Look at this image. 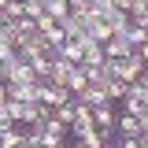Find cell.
<instances>
[{
    "instance_id": "6da1fadb",
    "label": "cell",
    "mask_w": 148,
    "mask_h": 148,
    "mask_svg": "<svg viewBox=\"0 0 148 148\" xmlns=\"http://www.w3.org/2000/svg\"><path fill=\"white\" fill-rule=\"evenodd\" d=\"M111 63H115V74H119L122 82H130V85H133V82H137V78L148 71V67H145V56L137 52V48H133L126 59H111Z\"/></svg>"
},
{
    "instance_id": "7a4b0ae2",
    "label": "cell",
    "mask_w": 148,
    "mask_h": 148,
    "mask_svg": "<svg viewBox=\"0 0 148 148\" xmlns=\"http://www.w3.org/2000/svg\"><path fill=\"white\" fill-rule=\"evenodd\" d=\"M8 82H41V78H37V71H34L30 59L11 56V59H8Z\"/></svg>"
},
{
    "instance_id": "3957f363",
    "label": "cell",
    "mask_w": 148,
    "mask_h": 148,
    "mask_svg": "<svg viewBox=\"0 0 148 148\" xmlns=\"http://www.w3.org/2000/svg\"><path fill=\"white\" fill-rule=\"evenodd\" d=\"M92 122L100 130H108V133H119V111H115V100H108V104H100V108H92Z\"/></svg>"
},
{
    "instance_id": "277c9868",
    "label": "cell",
    "mask_w": 148,
    "mask_h": 148,
    "mask_svg": "<svg viewBox=\"0 0 148 148\" xmlns=\"http://www.w3.org/2000/svg\"><path fill=\"white\" fill-rule=\"evenodd\" d=\"M130 52H133V45H130L126 34H115L111 41H104V56H108V59H126Z\"/></svg>"
},
{
    "instance_id": "5b68a950",
    "label": "cell",
    "mask_w": 148,
    "mask_h": 148,
    "mask_svg": "<svg viewBox=\"0 0 148 148\" xmlns=\"http://www.w3.org/2000/svg\"><path fill=\"white\" fill-rule=\"evenodd\" d=\"M119 137H141L145 133V122L137 119V115H130V111H119Z\"/></svg>"
},
{
    "instance_id": "8992f818",
    "label": "cell",
    "mask_w": 148,
    "mask_h": 148,
    "mask_svg": "<svg viewBox=\"0 0 148 148\" xmlns=\"http://www.w3.org/2000/svg\"><path fill=\"white\" fill-rule=\"evenodd\" d=\"M74 67H78V63L63 59V56L52 59V74H48V82H52V85H67V82H71V74H74Z\"/></svg>"
},
{
    "instance_id": "52a82bcc",
    "label": "cell",
    "mask_w": 148,
    "mask_h": 148,
    "mask_svg": "<svg viewBox=\"0 0 148 148\" xmlns=\"http://www.w3.org/2000/svg\"><path fill=\"white\" fill-rule=\"evenodd\" d=\"M85 41H89V37H85ZM85 41L67 37V45L59 48V52H63V59H71V63H85Z\"/></svg>"
},
{
    "instance_id": "ba28073f",
    "label": "cell",
    "mask_w": 148,
    "mask_h": 148,
    "mask_svg": "<svg viewBox=\"0 0 148 148\" xmlns=\"http://www.w3.org/2000/svg\"><path fill=\"white\" fill-rule=\"evenodd\" d=\"M22 141H26V126H22V122L0 133V148H22Z\"/></svg>"
},
{
    "instance_id": "9c48e42d",
    "label": "cell",
    "mask_w": 148,
    "mask_h": 148,
    "mask_svg": "<svg viewBox=\"0 0 148 148\" xmlns=\"http://www.w3.org/2000/svg\"><path fill=\"white\" fill-rule=\"evenodd\" d=\"M78 100H82V104H89V108H100V104H108L111 96H108V89H100V85H89V89L82 92Z\"/></svg>"
},
{
    "instance_id": "30bf717a",
    "label": "cell",
    "mask_w": 148,
    "mask_h": 148,
    "mask_svg": "<svg viewBox=\"0 0 148 148\" xmlns=\"http://www.w3.org/2000/svg\"><path fill=\"white\" fill-rule=\"evenodd\" d=\"M104 89H108V96L115 100V104H119V100H122V96L130 92V82H122L119 74H111V78H108V85H104Z\"/></svg>"
},
{
    "instance_id": "8fae6325",
    "label": "cell",
    "mask_w": 148,
    "mask_h": 148,
    "mask_svg": "<svg viewBox=\"0 0 148 148\" xmlns=\"http://www.w3.org/2000/svg\"><path fill=\"white\" fill-rule=\"evenodd\" d=\"M67 85H71V92H74V96H82V92L89 89V78H85V67H82V63L74 67V74H71V82H67Z\"/></svg>"
},
{
    "instance_id": "7c38bea8",
    "label": "cell",
    "mask_w": 148,
    "mask_h": 148,
    "mask_svg": "<svg viewBox=\"0 0 148 148\" xmlns=\"http://www.w3.org/2000/svg\"><path fill=\"white\" fill-rule=\"evenodd\" d=\"M126 15H130V22H137V26H148V0H133Z\"/></svg>"
},
{
    "instance_id": "4fadbf2b",
    "label": "cell",
    "mask_w": 148,
    "mask_h": 148,
    "mask_svg": "<svg viewBox=\"0 0 148 148\" xmlns=\"http://www.w3.org/2000/svg\"><path fill=\"white\" fill-rule=\"evenodd\" d=\"M56 119H59V122H67V126H74V119H78V96H74L71 104L56 108Z\"/></svg>"
},
{
    "instance_id": "5bb4252c",
    "label": "cell",
    "mask_w": 148,
    "mask_h": 148,
    "mask_svg": "<svg viewBox=\"0 0 148 148\" xmlns=\"http://www.w3.org/2000/svg\"><path fill=\"white\" fill-rule=\"evenodd\" d=\"M126 37H130V45H133V48H141V45H148V26H137V22H133Z\"/></svg>"
},
{
    "instance_id": "9a60e30c",
    "label": "cell",
    "mask_w": 148,
    "mask_h": 148,
    "mask_svg": "<svg viewBox=\"0 0 148 148\" xmlns=\"http://www.w3.org/2000/svg\"><path fill=\"white\" fill-rule=\"evenodd\" d=\"M48 8V15H56V22H63V18L71 15V4L67 0H52V4H45Z\"/></svg>"
},
{
    "instance_id": "2e32d148",
    "label": "cell",
    "mask_w": 148,
    "mask_h": 148,
    "mask_svg": "<svg viewBox=\"0 0 148 148\" xmlns=\"http://www.w3.org/2000/svg\"><path fill=\"white\" fill-rule=\"evenodd\" d=\"M0 15H4V18H11V22H15V18H22V15H26V8H22V0H11V4H8V8H4Z\"/></svg>"
},
{
    "instance_id": "e0dca14e",
    "label": "cell",
    "mask_w": 148,
    "mask_h": 148,
    "mask_svg": "<svg viewBox=\"0 0 148 148\" xmlns=\"http://www.w3.org/2000/svg\"><path fill=\"white\" fill-rule=\"evenodd\" d=\"M11 126H18V122L11 119V111H8V104H0V133H4V130H11Z\"/></svg>"
},
{
    "instance_id": "ac0fdd59",
    "label": "cell",
    "mask_w": 148,
    "mask_h": 148,
    "mask_svg": "<svg viewBox=\"0 0 148 148\" xmlns=\"http://www.w3.org/2000/svg\"><path fill=\"white\" fill-rule=\"evenodd\" d=\"M115 148H141L137 137H115Z\"/></svg>"
},
{
    "instance_id": "d6986e66",
    "label": "cell",
    "mask_w": 148,
    "mask_h": 148,
    "mask_svg": "<svg viewBox=\"0 0 148 148\" xmlns=\"http://www.w3.org/2000/svg\"><path fill=\"white\" fill-rule=\"evenodd\" d=\"M67 4H71V11H89L92 8V0H67Z\"/></svg>"
},
{
    "instance_id": "ffe728a7",
    "label": "cell",
    "mask_w": 148,
    "mask_h": 148,
    "mask_svg": "<svg viewBox=\"0 0 148 148\" xmlns=\"http://www.w3.org/2000/svg\"><path fill=\"white\" fill-rule=\"evenodd\" d=\"M111 4H115V8H122V11H130V4H133V0H111Z\"/></svg>"
},
{
    "instance_id": "44dd1931",
    "label": "cell",
    "mask_w": 148,
    "mask_h": 148,
    "mask_svg": "<svg viewBox=\"0 0 148 148\" xmlns=\"http://www.w3.org/2000/svg\"><path fill=\"white\" fill-rule=\"evenodd\" d=\"M71 148H89V145H85L82 137H71Z\"/></svg>"
},
{
    "instance_id": "7402d4cb",
    "label": "cell",
    "mask_w": 148,
    "mask_h": 148,
    "mask_svg": "<svg viewBox=\"0 0 148 148\" xmlns=\"http://www.w3.org/2000/svg\"><path fill=\"white\" fill-rule=\"evenodd\" d=\"M8 82V63H0V85Z\"/></svg>"
},
{
    "instance_id": "603a6c76",
    "label": "cell",
    "mask_w": 148,
    "mask_h": 148,
    "mask_svg": "<svg viewBox=\"0 0 148 148\" xmlns=\"http://www.w3.org/2000/svg\"><path fill=\"white\" fill-rule=\"evenodd\" d=\"M137 52L145 56V67H148V45H141V48H137Z\"/></svg>"
},
{
    "instance_id": "cb8c5ba5",
    "label": "cell",
    "mask_w": 148,
    "mask_h": 148,
    "mask_svg": "<svg viewBox=\"0 0 148 148\" xmlns=\"http://www.w3.org/2000/svg\"><path fill=\"white\" fill-rule=\"evenodd\" d=\"M56 148H71V141H63V145H56Z\"/></svg>"
}]
</instances>
